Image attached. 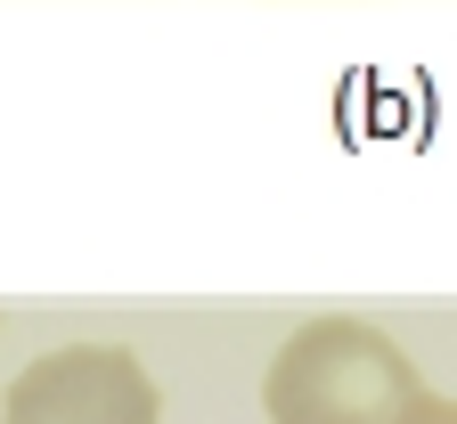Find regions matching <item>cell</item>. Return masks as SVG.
Listing matches in <instances>:
<instances>
[{
	"mask_svg": "<svg viewBox=\"0 0 457 424\" xmlns=\"http://www.w3.org/2000/svg\"><path fill=\"white\" fill-rule=\"evenodd\" d=\"M425 384L417 359L400 351L384 327L368 319H311L278 343L270 376H262V408L270 424H400Z\"/></svg>",
	"mask_w": 457,
	"mask_h": 424,
	"instance_id": "obj_1",
	"label": "cell"
},
{
	"mask_svg": "<svg viewBox=\"0 0 457 424\" xmlns=\"http://www.w3.org/2000/svg\"><path fill=\"white\" fill-rule=\"evenodd\" d=\"M0 424H155V384L123 343H66L9 384Z\"/></svg>",
	"mask_w": 457,
	"mask_h": 424,
	"instance_id": "obj_2",
	"label": "cell"
},
{
	"mask_svg": "<svg viewBox=\"0 0 457 424\" xmlns=\"http://www.w3.org/2000/svg\"><path fill=\"white\" fill-rule=\"evenodd\" d=\"M400 424H457V400H441V392H417L409 408H400Z\"/></svg>",
	"mask_w": 457,
	"mask_h": 424,
	"instance_id": "obj_3",
	"label": "cell"
}]
</instances>
